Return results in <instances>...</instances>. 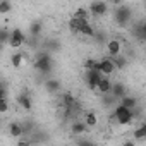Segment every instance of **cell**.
<instances>
[{
    "mask_svg": "<svg viewBox=\"0 0 146 146\" xmlns=\"http://www.w3.org/2000/svg\"><path fill=\"white\" fill-rule=\"evenodd\" d=\"M45 88H46L48 93H57V91L60 90V83H58L57 79H48V81L45 83Z\"/></svg>",
    "mask_w": 146,
    "mask_h": 146,
    "instance_id": "17",
    "label": "cell"
},
{
    "mask_svg": "<svg viewBox=\"0 0 146 146\" xmlns=\"http://www.w3.org/2000/svg\"><path fill=\"white\" fill-rule=\"evenodd\" d=\"M134 139H139V141L146 139V122H143L141 125L134 129Z\"/></svg>",
    "mask_w": 146,
    "mask_h": 146,
    "instance_id": "16",
    "label": "cell"
},
{
    "mask_svg": "<svg viewBox=\"0 0 146 146\" xmlns=\"http://www.w3.org/2000/svg\"><path fill=\"white\" fill-rule=\"evenodd\" d=\"M122 146H136V144H134V141H125Z\"/></svg>",
    "mask_w": 146,
    "mask_h": 146,
    "instance_id": "29",
    "label": "cell"
},
{
    "mask_svg": "<svg viewBox=\"0 0 146 146\" xmlns=\"http://www.w3.org/2000/svg\"><path fill=\"white\" fill-rule=\"evenodd\" d=\"M31 131H33V122H24L23 132H24V134H31Z\"/></svg>",
    "mask_w": 146,
    "mask_h": 146,
    "instance_id": "25",
    "label": "cell"
},
{
    "mask_svg": "<svg viewBox=\"0 0 146 146\" xmlns=\"http://www.w3.org/2000/svg\"><path fill=\"white\" fill-rule=\"evenodd\" d=\"M113 119H117V122L119 124H129L134 117H132V110H129V108H125V107H122V105H119L115 110H113Z\"/></svg>",
    "mask_w": 146,
    "mask_h": 146,
    "instance_id": "4",
    "label": "cell"
},
{
    "mask_svg": "<svg viewBox=\"0 0 146 146\" xmlns=\"http://www.w3.org/2000/svg\"><path fill=\"white\" fill-rule=\"evenodd\" d=\"M88 11L93 16H105L108 12V4H105V2H91Z\"/></svg>",
    "mask_w": 146,
    "mask_h": 146,
    "instance_id": "6",
    "label": "cell"
},
{
    "mask_svg": "<svg viewBox=\"0 0 146 146\" xmlns=\"http://www.w3.org/2000/svg\"><path fill=\"white\" fill-rule=\"evenodd\" d=\"M112 60H113V64H115L117 69H124V67H125V58H122L120 55H119V57H113Z\"/></svg>",
    "mask_w": 146,
    "mask_h": 146,
    "instance_id": "23",
    "label": "cell"
},
{
    "mask_svg": "<svg viewBox=\"0 0 146 146\" xmlns=\"http://www.w3.org/2000/svg\"><path fill=\"white\" fill-rule=\"evenodd\" d=\"M102 72L98 70H86V74H84V79H86V84L91 91H96L98 90V84L102 81Z\"/></svg>",
    "mask_w": 146,
    "mask_h": 146,
    "instance_id": "5",
    "label": "cell"
},
{
    "mask_svg": "<svg viewBox=\"0 0 146 146\" xmlns=\"http://www.w3.org/2000/svg\"><path fill=\"white\" fill-rule=\"evenodd\" d=\"M0 102H2V107H0V110H2V112H7V110H9V103H7V100H0Z\"/></svg>",
    "mask_w": 146,
    "mask_h": 146,
    "instance_id": "28",
    "label": "cell"
},
{
    "mask_svg": "<svg viewBox=\"0 0 146 146\" xmlns=\"http://www.w3.org/2000/svg\"><path fill=\"white\" fill-rule=\"evenodd\" d=\"M115 100H122L124 96H127L125 95V86L122 84V83H113V86H112V93H110Z\"/></svg>",
    "mask_w": 146,
    "mask_h": 146,
    "instance_id": "11",
    "label": "cell"
},
{
    "mask_svg": "<svg viewBox=\"0 0 146 146\" xmlns=\"http://www.w3.org/2000/svg\"><path fill=\"white\" fill-rule=\"evenodd\" d=\"M141 26H143V31H144V33H146V21H144V23H143V24H141Z\"/></svg>",
    "mask_w": 146,
    "mask_h": 146,
    "instance_id": "30",
    "label": "cell"
},
{
    "mask_svg": "<svg viewBox=\"0 0 146 146\" xmlns=\"http://www.w3.org/2000/svg\"><path fill=\"white\" fill-rule=\"evenodd\" d=\"M9 132H11V136H12V137H21V136L24 134V132H23V125H21V124H17V122H12V124H11Z\"/></svg>",
    "mask_w": 146,
    "mask_h": 146,
    "instance_id": "15",
    "label": "cell"
},
{
    "mask_svg": "<svg viewBox=\"0 0 146 146\" xmlns=\"http://www.w3.org/2000/svg\"><path fill=\"white\" fill-rule=\"evenodd\" d=\"M0 41H2V43H9L11 41V33L5 28H2V33H0Z\"/></svg>",
    "mask_w": 146,
    "mask_h": 146,
    "instance_id": "24",
    "label": "cell"
},
{
    "mask_svg": "<svg viewBox=\"0 0 146 146\" xmlns=\"http://www.w3.org/2000/svg\"><path fill=\"white\" fill-rule=\"evenodd\" d=\"M17 103H19L24 110H31V107H33V103H31V96H29V93H26V91H23V93L17 96Z\"/></svg>",
    "mask_w": 146,
    "mask_h": 146,
    "instance_id": "12",
    "label": "cell"
},
{
    "mask_svg": "<svg viewBox=\"0 0 146 146\" xmlns=\"http://www.w3.org/2000/svg\"><path fill=\"white\" fill-rule=\"evenodd\" d=\"M107 50H108V53L112 55V58H113V57H119L120 52H122V43H120L119 40H108Z\"/></svg>",
    "mask_w": 146,
    "mask_h": 146,
    "instance_id": "10",
    "label": "cell"
},
{
    "mask_svg": "<svg viewBox=\"0 0 146 146\" xmlns=\"http://www.w3.org/2000/svg\"><path fill=\"white\" fill-rule=\"evenodd\" d=\"M74 17H76V19L88 21V9H84V7H79V9H76V14H74Z\"/></svg>",
    "mask_w": 146,
    "mask_h": 146,
    "instance_id": "21",
    "label": "cell"
},
{
    "mask_svg": "<svg viewBox=\"0 0 146 146\" xmlns=\"http://www.w3.org/2000/svg\"><path fill=\"white\" fill-rule=\"evenodd\" d=\"M69 28L72 31H78L81 35H86V36H95L96 31L93 29V26L88 23V21H83V19H76V17H72L69 21Z\"/></svg>",
    "mask_w": 146,
    "mask_h": 146,
    "instance_id": "1",
    "label": "cell"
},
{
    "mask_svg": "<svg viewBox=\"0 0 146 146\" xmlns=\"http://www.w3.org/2000/svg\"><path fill=\"white\" fill-rule=\"evenodd\" d=\"M144 7H146V4H144Z\"/></svg>",
    "mask_w": 146,
    "mask_h": 146,
    "instance_id": "31",
    "label": "cell"
},
{
    "mask_svg": "<svg viewBox=\"0 0 146 146\" xmlns=\"http://www.w3.org/2000/svg\"><path fill=\"white\" fill-rule=\"evenodd\" d=\"M35 65L41 74H48V72H52V69H53V60H52V57L48 53H40Z\"/></svg>",
    "mask_w": 146,
    "mask_h": 146,
    "instance_id": "3",
    "label": "cell"
},
{
    "mask_svg": "<svg viewBox=\"0 0 146 146\" xmlns=\"http://www.w3.org/2000/svg\"><path fill=\"white\" fill-rule=\"evenodd\" d=\"M112 86H113V83L110 81V78L108 76H103L102 78V81H100V84H98V93L100 95H110L112 93Z\"/></svg>",
    "mask_w": 146,
    "mask_h": 146,
    "instance_id": "9",
    "label": "cell"
},
{
    "mask_svg": "<svg viewBox=\"0 0 146 146\" xmlns=\"http://www.w3.org/2000/svg\"><path fill=\"white\" fill-rule=\"evenodd\" d=\"M131 16H132V11H131V7L129 5H125V4H120L117 9H115V14H113V17H115V21H117V24L119 26H127V23H129V19H131Z\"/></svg>",
    "mask_w": 146,
    "mask_h": 146,
    "instance_id": "2",
    "label": "cell"
},
{
    "mask_svg": "<svg viewBox=\"0 0 146 146\" xmlns=\"http://www.w3.org/2000/svg\"><path fill=\"white\" fill-rule=\"evenodd\" d=\"M96 122H98V117H96L95 112H88V113L84 115V124H86L88 127H95Z\"/></svg>",
    "mask_w": 146,
    "mask_h": 146,
    "instance_id": "18",
    "label": "cell"
},
{
    "mask_svg": "<svg viewBox=\"0 0 146 146\" xmlns=\"http://www.w3.org/2000/svg\"><path fill=\"white\" fill-rule=\"evenodd\" d=\"M11 9H12V4L9 0H2V2H0V14H7Z\"/></svg>",
    "mask_w": 146,
    "mask_h": 146,
    "instance_id": "22",
    "label": "cell"
},
{
    "mask_svg": "<svg viewBox=\"0 0 146 146\" xmlns=\"http://www.w3.org/2000/svg\"><path fill=\"white\" fill-rule=\"evenodd\" d=\"M115 69H117V67H115V64H113L112 58H103V60H100V72H102V76H110Z\"/></svg>",
    "mask_w": 146,
    "mask_h": 146,
    "instance_id": "8",
    "label": "cell"
},
{
    "mask_svg": "<svg viewBox=\"0 0 146 146\" xmlns=\"http://www.w3.org/2000/svg\"><path fill=\"white\" fill-rule=\"evenodd\" d=\"M86 129H88V125L84 124V120L83 122H74L70 125V131H72V134H76V136H81V134H84L86 132Z\"/></svg>",
    "mask_w": 146,
    "mask_h": 146,
    "instance_id": "13",
    "label": "cell"
},
{
    "mask_svg": "<svg viewBox=\"0 0 146 146\" xmlns=\"http://www.w3.org/2000/svg\"><path fill=\"white\" fill-rule=\"evenodd\" d=\"M17 146H31V141H29L28 137H24V139H21V141H19V144H17Z\"/></svg>",
    "mask_w": 146,
    "mask_h": 146,
    "instance_id": "27",
    "label": "cell"
},
{
    "mask_svg": "<svg viewBox=\"0 0 146 146\" xmlns=\"http://www.w3.org/2000/svg\"><path fill=\"white\" fill-rule=\"evenodd\" d=\"M24 55H26V53H23V52L14 53V55H12V65H14V67H21L23 62H24Z\"/></svg>",
    "mask_w": 146,
    "mask_h": 146,
    "instance_id": "20",
    "label": "cell"
},
{
    "mask_svg": "<svg viewBox=\"0 0 146 146\" xmlns=\"http://www.w3.org/2000/svg\"><path fill=\"white\" fill-rule=\"evenodd\" d=\"M78 146H96V144L88 141V139H81V141H78Z\"/></svg>",
    "mask_w": 146,
    "mask_h": 146,
    "instance_id": "26",
    "label": "cell"
},
{
    "mask_svg": "<svg viewBox=\"0 0 146 146\" xmlns=\"http://www.w3.org/2000/svg\"><path fill=\"white\" fill-rule=\"evenodd\" d=\"M26 41V36H24V33L21 31V29H14V31H11V41H9V45L12 46V48H19L23 43Z\"/></svg>",
    "mask_w": 146,
    "mask_h": 146,
    "instance_id": "7",
    "label": "cell"
},
{
    "mask_svg": "<svg viewBox=\"0 0 146 146\" xmlns=\"http://www.w3.org/2000/svg\"><path fill=\"white\" fill-rule=\"evenodd\" d=\"M120 105L125 107V108H129V110H136V107H137V100H136L134 96H124V98L120 100Z\"/></svg>",
    "mask_w": 146,
    "mask_h": 146,
    "instance_id": "14",
    "label": "cell"
},
{
    "mask_svg": "<svg viewBox=\"0 0 146 146\" xmlns=\"http://www.w3.org/2000/svg\"><path fill=\"white\" fill-rule=\"evenodd\" d=\"M29 33H31V36L38 38V36L41 35V23H40V21L31 23V26H29Z\"/></svg>",
    "mask_w": 146,
    "mask_h": 146,
    "instance_id": "19",
    "label": "cell"
}]
</instances>
